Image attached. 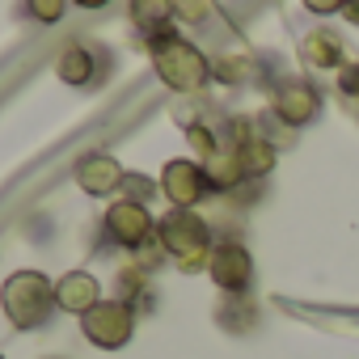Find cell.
Instances as JSON below:
<instances>
[{"label":"cell","mask_w":359,"mask_h":359,"mask_svg":"<svg viewBox=\"0 0 359 359\" xmlns=\"http://www.w3.org/2000/svg\"><path fill=\"white\" fill-rule=\"evenodd\" d=\"M338 89H342V93H346L351 102H359V64L342 72V81H338Z\"/></svg>","instance_id":"d6986e66"},{"label":"cell","mask_w":359,"mask_h":359,"mask_svg":"<svg viewBox=\"0 0 359 359\" xmlns=\"http://www.w3.org/2000/svg\"><path fill=\"white\" fill-rule=\"evenodd\" d=\"M106 233L123 245V250H140V245H148L152 237H156V224H152V216H148V208L140 203V199H118V203H110L106 208Z\"/></svg>","instance_id":"5b68a950"},{"label":"cell","mask_w":359,"mask_h":359,"mask_svg":"<svg viewBox=\"0 0 359 359\" xmlns=\"http://www.w3.org/2000/svg\"><path fill=\"white\" fill-rule=\"evenodd\" d=\"M55 76L64 81V85H89L93 81V55L85 51V47H68L60 60H55Z\"/></svg>","instance_id":"4fadbf2b"},{"label":"cell","mask_w":359,"mask_h":359,"mask_svg":"<svg viewBox=\"0 0 359 359\" xmlns=\"http://www.w3.org/2000/svg\"><path fill=\"white\" fill-rule=\"evenodd\" d=\"M342 13H346V22H355V26H359V0H346Z\"/></svg>","instance_id":"7402d4cb"},{"label":"cell","mask_w":359,"mask_h":359,"mask_svg":"<svg viewBox=\"0 0 359 359\" xmlns=\"http://www.w3.org/2000/svg\"><path fill=\"white\" fill-rule=\"evenodd\" d=\"M203 173H208V187L212 191H233L237 182H241V161H237V152H233V144H220L208 161H203Z\"/></svg>","instance_id":"7c38bea8"},{"label":"cell","mask_w":359,"mask_h":359,"mask_svg":"<svg viewBox=\"0 0 359 359\" xmlns=\"http://www.w3.org/2000/svg\"><path fill=\"white\" fill-rule=\"evenodd\" d=\"M72 5H81V9H102V5H110V0H72Z\"/></svg>","instance_id":"603a6c76"},{"label":"cell","mask_w":359,"mask_h":359,"mask_svg":"<svg viewBox=\"0 0 359 359\" xmlns=\"http://www.w3.org/2000/svg\"><path fill=\"white\" fill-rule=\"evenodd\" d=\"M81 334L102 351H118L135 334V309L127 300H102L81 317Z\"/></svg>","instance_id":"277c9868"},{"label":"cell","mask_w":359,"mask_h":359,"mask_svg":"<svg viewBox=\"0 0 359 359\" xmlns=\"http://www.w3.org/2000/svg\"><path fill=\"white\" fill-rule=\"evenodd\" d=\"M317 110H321V93H317L313 85H304V81H287V85L275 93V118L287 123V127L313 123Z\"/></svg>","instance_id":"9c48e42d"},{"label":"cell","mask_w":359,"mask_h":359,"mask_svg":"<svg viewBox=\"0 0 359 359\" xmlns=\"http://www.w3.org/2000/svg\"><path fill=\"white\" fill-rule=\"evenodd\" d=\"M76 182H81L85 195L106 199V195H114V191L127 182V173H123V165H118L114 156H106V152H89V156L76 161Z\"/></svg>","instance_id":"ba28073f"},{"label":"cell","mask_w":359,"mask_h":359,"mask_svg":"<svg viewBox=\"0 0 359 359\" xmlns=\"http://www.w3.org/2000/svg\"><path fill=\"white\" fill-rule=\"evenodd\" d=\"M212 76L224 81V85H241V81L250 76V60H241V55H220V60L212 64Z\"/></svg>","instance_id":"9a60e30c"},{"label":"cell","mask_w":359,"mask_h":359,"mask_svg":"<svg viewBox=\"0 0 359 359\" xmlns=\"http://www.w3.org/2000/svg\"><path fill=\"white\" fill-rule=\"evenodd\" d=\"M148 55H152L156 76H161L173 93H199V89L208 85V76H212L208 55H203L191 39L173 34V26H169L165 34L148 39Z\"/></svg>","instance_id":"6da1fadb"},{"label":"cell","mask_w":359,"mask_h":359,"mask_svg":"<svg viewBox=\"0 0 359 359\" xmlns=\"http://www.w3.org/2000/svg\"><path fill=\"white\" fill-rule=\"evenodd\" d=\"M304 60H309L313 68H338V64H342V43H338L330 30H313V34L304 39Z\"/></svg>","instance_id":"5bb4252c"},{"label":"cell","mask_w":359,"mask_h":359,"mask_svg":"<svg viewBox=\"0 0 359 359\" xmlns=\"http://www.w3.org/2000/svg\"><path fill=\"white\" fill-rule=\"evenodd\" d=\"M0 359H5V355H0Z\"/></svg>","instance_id":"cb8c5ba5"},{"label":"cell","mask_w":359,"mask_h":359,"mask_svg":"<svg viewBox=\"0 0 359 359\" xmlns=\"http://www.w3.org/2000/svg\"><path fill=\"white\" fill-rule=\"evenodd\" d=\"M26 13L43 26H55L64 13H68V0H26Z\"/></svg>","instance_id":"e0dca14e"},{"label":"cell","mask_w":359,"mask_h":359,"mask_svg":"<svg viewBox=\"0 0 359 359\" xmlns=\"http://www.w3.org/2000/svg\"><path fill=\"white\" fill-rule=\"evenodd\" d=\"M216 13V0H173V18H182L191 26H203Z\"/></svg>","instance_id":"2e32d148"},{"label":"cell","mask_w":359,"mask_h":359,"mask_svg":"<svg viewBox=\"0 0 359 359\" xmlns=\"http://www.w3.org/2000/svg\"><path fill=\"white\" fill-rule=\"evenodd\" d=\"M346 0H304V9L309 13H334V9H342Z\"/></svg>","instance_id":"ffe728a7"},{"label":"cell","mask_w":359,"mask_h":359,"mask_svg":"<svg viewBox=\"0 0 359 359\" xmlns=\"http://www.w3.org/2000/svg\"><path fill=\"white\" fill-rule=\"evenodd\" d=\"M156 241L165 245V254L182 266V271H203L212 258V233L203 224V216L195 208H173L156 220Z\"/></svg>","instance_id":"3957f363"},{"label":"cell","mask_w":359,"mask_h":359,"mask_svg":"<svg viewBox=\"0 0 359 359\" xmlns=\"http://www.w3.org/2000/svg\"><path fill=\"white\" fill-rule=\"evenodd\" d=\"M127 9H131L135 30H144V39L165 34L173 22V0H127Z\"/></svg>","instance_id":"8fae6325"},{"label":"cell","mask_w":359,"mask_h":359,"mask_svg":"<svg viewBox=\"0 0 359 359\" xmlns=\"http://www.w3.org/2000/svg\"><path fill=\"white\" fill-rule=\"evenodd\" d=\"M55 304H60L64 313L85 317L93 304H102V283H97L89 271H68V275L55 279Z\"/></svg>","instance_id":"30bf717a"},{"label":"cell","mask_w":359,"mask_h":359,"mask_svg":"<svg viewBox=\"0 0 359 359\" xmlns=\"http://www.w3.org/2000/svg\"><path fill=\"white\" fill-rule=\"evenodd\" d=\"M0 304H5V317L13 330H43L51 321L55 304V283L43 271H18L5 279L0 287Z\"/></svg>","instance_id":"7a4b0ae2"},{"label":"cell","mask_w":359,"mask_h":359,"mask_svg":"<svg viewBox=\"0 0 359 359\" xmlns=\"http://www.w3.org/2000/svg\"><path fill=\"white\" fill-rule=\"evenodd\" d=\"M208 271H212V283H216V287H224V292H245L250 279H254V258H250L245 245L224 241V245L212 250Z\"/></svg>","instance_id":"52a82bcc"},{"label":"cell","mask_w":359,"mask_h":359,"mask_svg":"<svg viewBox=\"0 0 359 359\" xmlns=\"http://www.w3.org/2000/svg\"><path fill=\"white\" fill-rule=\"evenodd\" d=\"M161 191L173 208H195L208 191V173L199 161H187V156H177L161 169Z\"/></svg>","instance_id":"8992f818"},{"label":"cell","mask_w":359,"mask_h":359,"mask_svg":"<svg viewBox=\"0 0 359 359\" xmlns=\"http://www.w3.org/2000/svg\"><path fill=\"white\" fill-rule=\"evenodd\" d=\"M123 187H131V191H135V195H140V203H144V195H148V191H152V187H148V182H144V177H127V182H123Z\"/></svg>","instance_id":"44dd1931"},{"label":"cell","mask_w":359,"mask_h":359,"mask_svg":"<svg viewBox=\"0 0 359 359\" xmlns=\"http://www.w3.org/2000/svg\"><path fill=\"white\" fill-rule=\"evenodd\" d=\"M187 140H191V148L199 152V165H203V161H208V156L220 148L216 131H212V127H203V123H191V127H187Z\"/></svg>","instance_id":"ac0fdd59"}]
</instances>
